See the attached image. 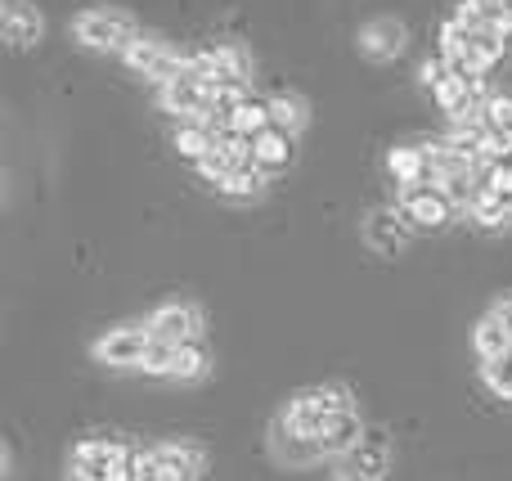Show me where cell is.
<instances>
[{
  "label": "cell",
  "instance_id": "cell-14",
  "mask_svg": "<svg viewBox=\"0 0 512 481\" xmlns=\"http://www.w3.org/2000/svg\"><path fill=\"white\" fill-rule=\"evenodd\" d=\"M176 149H180V158H189V162L198 167V162H203L207 153L216 149L212 126H207V122H194V117H189V122H180V126H176Z\"/></svg>",
  "mask_w": 512,
  "mask_h": 481
},
{
  "label": "cell",
  "instance_id": "cell-28",
  "mask_svg": "<svg viewBox=\"0 0 512 481\" xmlns=\"http://www.w3.org/2000/svg\"><path fill=\"white\" fill-rule=\"evenodd\" d=\"M495 315H499V320H504V329L512 333V297H504V302L495 306Z\"/></svg>",
  "mask_w": 512,
  "mask_h": 481
},
{
  "label": "cell",
  "instance_id": "cell-19",
  "mask_svg": "<svg viewBox=\"0 0 512 481\" xmlns=\"http://www.w3.org/2000/svg\"><path fill=\"white\" fill-rule=\"evenodd\" d=\"M270 126L283 135L301 131V126H306V104H301L297 95H274L270 99Z\"/></svg>",
  "mask_w": 512,
  "mask_h": 481
},
{
  "label": "cell",
  "instance_id": "cell-24",
  "mask_svg": "<svg viewBox=\"0 0 512 481\" xmlns=\"http://www.w3.org/2000/svg\"><path fill=\"white\" fill-rule=\"evenodd\" d=\"M486 126L495 135H508L512 140V95H490L486 99Z\"/></svg>",
  "mask_w": 512,
  "mask_h": 481
},
{
  "label": "cell",
  "instance_id": "cell-6",
  "mask_svg": "<svg viewBox=\"0 0 512 481\" xmlns=\"http://www.w3.org/2000/svg\"><path fill=\"white\" fill-rule=\"evenodd\" d=\"M77 36H81V45H90V50H126V45L135 41V27L126 14L95 9V14H86L77 23Z\"/></svg>",
  "mask_w": 512,
  "mask_h": 481
},
{
  "label": "cell",
  "instance_id": "cell-27",
  "mask_svg": "<svg viewBox=\"0 0 512 481\" xmlns=\"http://www.w3.org/2000/svg\"><path fill=\"white\" fill-rule=\"evenodd\" d=\"M463 5H468V9H477V14H481V18H486V23H490V18H495L499 9L508 5V0H463Z\"/></svg>",
  "mask_w": 512,
  "mask_h": 481
},
{
  "label": "cell",
  "instance_id": "cell-17",
  "mask_svg": "<svg viewBox=\"0 0 512 481\" xmlns=\"http://www.w3.org/2000/svg\"><path fill=\"white\" fill-rule=\"evenodd\" d=\"M405 239H409V230L400 225L396 212H378V216L369 221V243H373V248L396 252V248H405Z\"/></svg>",
  "mask_w": 512,
  "mask_h": 481
},
{
  "label": "cell",
  "instance_id": "cell-18",
  "mask_svg": "<svg viewBox=\"0 0 512 481\" xmlns=\"http://www.w3.org/2000/svg\"><path fill=\"white\" fill-rule=\"evenodd\" d=\"M230 131H234V135H248V140L265 135V131H270V104H261V99H248L243 108H234Z\"/></svg>",
  "mask_w": 512,
  "mask_h": 481
},
{
  "label": "cell",
  "instance_id": "cell-7",
  "mask_svg": "<svg viewBox=\"0 0 512 481\" xmlns=\"http://www.w3.org/2000/svg\"><path fill=\"white\" fill-rule=\"evenodd\" d=\"M149 459L167 481H194L207 464V455L198 446H189V441H162V446L149 450Z\"/></svg>",
  "mask_w": 512,
  "mask_h": 481
},
{
  "label": "cell",
  "instance_id": "cell-15",
  "mask_svg": "<svg viewBox=\"0 0 512 481\" xmlns=\"http://www.w3.org/2000/svg\"><path fill=\"white\" fill-rule=\"evenodd\" d=\"M167 41H158V36H135L131 45L122 50V59H126V68H135V72H144V77H153V72L162 68V59H167Z\"/></svg>",
  "mask_w": 512,
  "mask_h": 481
},
{
  "label": "cell",
  "instance_id": "cell-26",
  "mask_svg": "<svg viewBox=\"0 0 512 481\" xmlns=\"http://www.w3.org/2000/svg\"><path fill=\"white\" fill-rule=\"evenodd\" d=\"M490 27H495V32H499V36H504V41H512V0H508V5H504V9H499V14H495V18H490Z\"/></svg>",
  "mask_w": 512,
  "mask_h": 481
},
{
  "label": "cell",
  "instance_id": "cell-5",
  "mask_svg": "<svg viewBox=\"0 0 512 481\" xmlns=\"http://www.w3.org/2000/svg\"><path fill=\"white\" fill-rule=\"evenodd\" d=\"M144 329H149L153 342H162V347H189V342H198V333H203V311L189 302H167L149 315Z\"/></svg>",
  "mask_w": 512,
  "mask_h": 481
},
{
  "label": "cell",
  "instance_id": "cell-1",
  "mask_svg": "<svg viewBox=\"0 0 512 481\" xmlns=\"http://www.w3.org/2000/svg\"><path fill=\"white\" fill-rule=\"evenodd\" d=\"M68 481H135V450H126L122 441H81L72 450Z\"/></svg>",
  "mask_w": 512,
  "mask_h": 481
},
{
  "label": "cell",
  "instance_id": "cell-21",
  "mask_svg": "<svg viewBox=\"0 0 512 481\" xmlns=\"http://www.w3.org/2000/svg\"><path fill=\"white\" fill-rule=\"evenodd\" d=\"M468 212H472V216H477V221H481V225H504V221H508V216H512V212H508V203H504V198H499V194H490V189H486V185H481V189H477V198H472V207H468Z\"/></svg>",
  "mask_w": 512,
  "mask_h": 481
},
{
  "label": "cell",
  "instance_id": "cell-9",
  "mask_svg": "<svg viewBox=\"0 0 512 481\" xmlns=\"http://www.w3.org/2000/svg\"><path fill=\"white\" fill-rule=\"evenodd\" d=\"M270 455L279 459V464H288V468H306V464H319V459H324V450H319L315 437H301V432H292L283 419H274Z\"/></svg>",
  "mask_w": 512,
  "mask_h": 481
},
{
  "label": "cell",
  "instance_id": "cell-2",
  "mask_svg": "<svg viewBox=\"0 0 512 481\" xmlns=\"http://www.w3.org/2000/svg\"><path fill=\"white\" fill-rule=\"evenodd\" d=\"M342 410H351V392L337 383H324V387H310V392H297L279 419L288 423L292 432H301V437H315L328 414H342Z\"/></svg>",
  "mask_w": 512,
  "mask_h": 481
},
{
  "label": "cell",
  "instance_id": "cell-13",
  "mask_svg": "<svg viewBox=\"0 0 512 481\" xmlns=\"http://www.w3.org/2000/svg\"><path fill=\"white\" fill-rule=\"evenodd\" d=\"M256 171H265V176H274V171H283L292 162V135H283V131H265V135H256Z\"/></svg>",
  "mask_w": 512,
  "mask_h": 481
},
{
  "label": "cell",
  "instance_id": "cell-12",
  "mask_svg": "<svg viewBox=\"0 0 512 481\" xmlns=\"http://www.w3.org/2000/svg\"><path fill=\"white\" fill-rule=\"evenodd\" d=\"M0 27H5V41L9 45H32L36 36H41V14H36L32 5H23V0H9Z\"/></svg>",
  "mask_w": 512,
  "mask_h": 481
},
{
  "label": "cell",
  "instance_id": "cell-20",
  "mask_svg": "<svg viewBox=\"0 0 512 481\" xmlns=\"http://www.w3.org/2000/svg\"><path fill=\"white\" fill-rule=\"evenodd\" d=\"M481 378H486V387H490L495 396L512 401V347H508L499 360H486V365H481Z\"/></svg>",
  "mask_w": 512,
  "mask_h": 481
},
{
  "label": "cell",
  "instance_id": "cell-23",
  "mask_svg": "<svg viewBox=\"0 0 512 481\" xmlns=\"http://www.w3.org/2000/svg\"><path fill=\"white\" fill-rule=\"evenodd\" d=\"M481 185H486L490 194L504 198L508 212H512V162H490V167L481 171Z\"/></svg>",
  "mask_w": 512,
  "mask_h": 481
},
{
  "label": "cell",
  "instance_id": "cell-4",
  "mask_svg": "<svg viewBox=\"0 0 512 481\" xmlns=\"http://www.w3.org/2000/svg\"><path fill=\"white\" fill-rule=\"evenodd\" d=\"M144 374L171 378V383H194V378L207 374V347L203 342H189V347H162V342H153L149 360H144Z\"/></svg>",
  "mask_w": 512,
  "mask_h": 481
},
{
  "label": "cell",
  "instance_id": "cell-11",
  "mask_svg": "<svg viewBox=\"0 0 512 481\" xmlns=\"http://www.w3.org/2000/svg\"><path fill=\"white\" fill-rule=\"evenodd\" d=\"M360 45H364L369 59H396V54L405 50V23H396V18H378V23L364 27Z\"/></svg>",
  "mask_w": 512,
  "mask_h": 481
},
{
  "label": "cell",
  "instance_id": "cell-25",
  "mask_svg": "<svg viewBox=\"0 0 512 481\" xmlns=\"http://www.w3.org/2000/svg\"><path fill=\"white\" fill-rule=\"evenodd\" d=\"M418 77H423V86H427V90H436L445 77H450V63H445V59H427L423 68H418Z\"/></svg>",
  "mask_w": 512,
  "mask_h": 481
},
{
  "label": "cell",
  "instance_id": "cell-10",
  "mask_svg": "<svg viewBox=\"0 0 512 481\" xmlns=\"http://www.w3.org/2000/svg\"><path fill=\"white\" fill-rule=\"evenodd\" d=\"M315 441H319V450H324V459H342L364 441V428L351 410H342V414H328L324 428L315 432Z\"/></svg>",
  "mask_w": 512,
  "mask_h": 481
},
{
  "label": "cell",
  "instance_id": "cell-16",
  "mask_svg": "<svg viewBox=\"0 0 512 481\" xmlns=\"http://www.w3.org/2000/svg\"><path fill=\"white\" fill-rule=\"evenodd\" d=\"M472 347H477L481 360H499V356H504V351L512 347V333L504 329V320H499L495 311H490L486 320L477 324V333H472Z\"/></svg>",
  "mask_w": 512,
  "mask_h": 481
},
{
  "label": "cell",
  "instance_id": "cell-22",
  "mask_svg": "<svg viewBox=\"0 0 512 481\" xmlns=\"http://www.w3.org/2000/svg\"><path fill=\"white\" fill-rule=\"evenodd\" d=\"M261 185H265V171L252 167V171H234V176L225 180V185H216V189H221L225 198H239V203H248V198L261 194Z\"/></svg>",
  "mask_w": 512,
  "mask_h": 481
},
{
  "label": "cell",
  "instance_id": "cell-3",
  "mask_svg": "<svg viewBox=\"0 0 512 481\" xmlns=\"http://www.w3.org/2000/svg\"><path fill=\"white\" fill-rule=\"evenodd\" d=\"M153 351V333L140 329V324H126V329H108L104 338L95 342V360L108 369H144Z\"/></svg>",
  "mask_w": 512,
  "mask_h": 481
},
{
  "label": "cell",
  "instance_id": "cell-8",
  "mask_svg": "<svg viewBox=\"0 0 512 481\" xmlns=\"http://www.w3.org/2000/svg\"><path fill=\"white\" fill-rule=\"evenodd\" d=\"M400 216H405L409 225H418V230H441V225L454 216V203L441 194V189H405Z\"/></svg>",
  "mask_w": 512,
  "mask_h": 481
}]
</instances>
